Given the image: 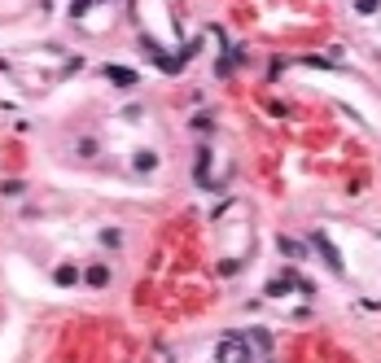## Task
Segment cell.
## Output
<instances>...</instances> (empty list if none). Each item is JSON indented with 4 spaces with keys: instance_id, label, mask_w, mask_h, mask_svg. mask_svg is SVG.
I'll list each match as a JSON object with an SVG mask.
<instances>
[{
    "instance_id": "cell-1",
    "label": "cell",
    "mask_w": 381,
    "mask_h": 363,
    "mask_svg": "<svg viewBox=\"0 0 381 363\" xmlns=\"http://www.w3.org/2000/svg\"><path fill=\"white\" fill-rule=\"evenodd\" d=\"M131 167H136V171H154V167H158V154L141 149V154H136V162H131Z\"/></svg>"
},
{
    "instance_id": "cell-3",
    "label": "cell",
    "mask_w": 381,
    "mask_h": 363,
    "mask_svg": "<svg viewBox=\"0 0 381 363\" xmlns=\"http://www.w3.org/2000/svg\"><path fill=\"white\" fill-rule=\"evenodd\" d=\"M106 276H110L106 267H92V272H88V280H92V285H106Z\"/></svg>"
},
{
    "instance_id": "cell-2",
    "label": "cell",
    "mask_w": 381,
    "mask_h": 363,
    "mask_svg": "<svg viewBox=\"0 0 381 363\" xmlns=\"http://www.w3.org/2000/svg\"><path fill=\"white\" fill-rule=\"evenodd\" d=\"M106 75L114 79V84H123V88H131V84H136V75H131V71H119V66H110Z\"/></svg>"
},
{
    "instance_id": "cell-4",
    "label": "cell",
    "mask_w": 381,
    "mask_h": 363,
    "mask_svg": "<svg viewBox=\"0 0 381 363\" xmlns=\"http://www.w3.org/2000/svg\"><path fill=\"white\" fill-rule=\"evenodd\" d=\"M355 5H359L364 13H373V9H377V0H355Z\"/></svg>"
}]
</instances>
